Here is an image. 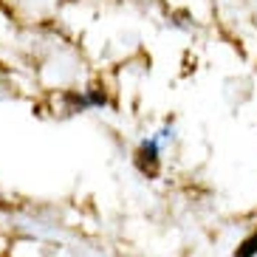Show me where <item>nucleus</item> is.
Here are the masks:
<instances>
[{
	"instance_id": "obj_1",
	"label": "nucleus",
	"mask_w": 257,
	"mask_h": 257,
	"mask_svg": "<svg viewBox=\"0 0 257 257\" xmlns=\"http://www.w3.org/2000/svg\"><path fill=\"white\" fill-rule=\"evenodd\" d=\"M234 257H257V229L246 237V240L237 246V251H234Z\"/></svg>"
}]
</instances>
